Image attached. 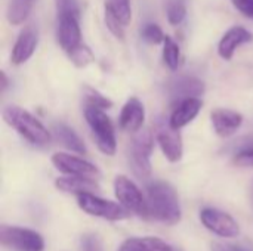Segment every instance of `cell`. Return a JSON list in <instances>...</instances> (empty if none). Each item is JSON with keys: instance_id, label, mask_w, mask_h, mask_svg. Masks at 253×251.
<instances>
[{"instance_id": "6da1fadb", "label": "cell", "mask_w": 253, "mask_h": 251, "mask_svg": "<svg viewBox=\"0 0 253 251\" xmlns=\"http://www.w3.org/2000/svg\"><path fill=\"white\" fill-rule=\"evenodd\" d=\"M147 204L150 219L160 223L176 225L182 217L178 194L168 182L156 180L147 186Z\"/></svg>"}, {"instance_id": "7a4b0ae2", "label": "cell", "mask_w": 253, "mask_h": 251, "mask_svg": "<svg viewBox=\"0 0 253 251\" xmlns=\"http://www.w3.org/2000/svg\"><path fill=\"white\" fill-rule=\"evenodd\" d=\"M1 117L7 126L15 129L30 143L43 146L50 142V132L31 112L16 105H7L1 111Z\"/></svg>"}, {"instance_id": "3957f363", "label": "cell", "mask_w": 253, "mask_h": 251, "mask_svg": "<svg viewBox=\"0 0 253 251\" xmlns=\"http://www.w3.org/2000/svg\"><path fill=\"white\" fill-rule=\"evenodd\" d=\"M84 118L89 124L95 143L98 149L105 155H114L117 151V139L114 126L110 117L104 112V109L96 107H86L84 108Z\"/></svg>"}, {"instance_id": "277c9868", "label": "cell", "mask_w": 253, "mask_h": 251, "mask_svg": "<svg viewBox=\"0 0 253 251\" xmlns=\"http://www.w3.org/2000/svg\"><path fill=\"white\" fill-rule=\"evenodd\" d=\"M154 132L150 129H141L133 133L130 146H129V164L133 173L141 178L151 176V154L154 149Z\"/></svg>"}, {"instance_id": "5b68a950", "label": "cell", "mask_w": 253, "mask_h": 251, "mask_svg": "<svg viewBox=\"0 0 253 251\" xmlns=\"http://www.w3.org/2000/svg\"><path fill=\"white\" fill-rule=\"evenodd\" d=\"M114 194L119 203L132 215L141 219H150L147 198L142 195L139 188L123 175L116 176L114 179Z\"/></svg>"}, {"instance_id": "8992f818", "label": "cell", "mask_w": 253, "mask_h": 251, "mask_svg": "<svg viewBox=\"0 0 253 251\" xmlns=\"http://www.w3.org/2000/svg\"><path fill=\"white\" fill-rule=\"evenodd\" d=\"M77 204L79 207L95 217H101L110 222H117V220H123L129 217V212L120 204V203H114L110 200H104L96 197L93 192H83L77 195Z\"/></svg>"}, {"instance_id": "52a82bcc", "label": "cell", "mask_w": 253, "mask_h": 251, "mask_svg": "<svg viewBox=\"0 0 253 251\" xmlns=\"http://www.w3.org/2000/svg\"><path fill=\"white\" fill-rule=\"evenodd\" d=\"M1 246L13 251H44L43 237L28 228L1 225L0 228Z\"/></svg>"}, {"instance_id": "ba28073f", "label": "cell", "mask_w": 253, "mask_h": 251, "mask_svg": "<svg viewBox=\"0 0 253 251\" xmlns=\"http://www.w3.org/2000/svg\"><path fill=\"white\" fill-rule=\"evenodd\" d=\"M154 136L156 141L163 152V155L170 161V163H178L181 161L184 155V143H182V136L178 129H173L170 126L169 118L159 115L154 121Z\"/></svg>"}, {"instance_id": "9c48e42d", "label": "cell", "mask_w": 253, "mask_h": 251, "mask_svg": "<svg viewBox=\"0 0 253 251\" xmlns=\"http://www.w3.org/2000/svg\"><path fill=\"white\" fill-rule=\"evenodd\" d=\"M200 220L206 229H209L211 232H213L218 237L236 238L240 234V226H239L237 220L231 215H228L219 209H213V207L202 209Z\"/></svg>"}, {"instance_id": "30bf717a", "label": "cell", "mask_w": 253, "mask_h": 251, "mask_svg": "<svg viewBox=\"0 0 253 251\" xmlns=\"http://www.w3.org/2000/svg\"><path fill=\"white\" fill-rule=\"evenodd\" d=\"M50 161L58 172L68 175V176H82V178H90V179H99L101 176V172L95 164L77 155H71L67 152H55Z\"/></svg>"}, {"instance_id": "8fae6325", "label": "cell", "mask_w": 253, "mask_h": 251, "mask_svg": "<svg viewBox=\"0 0 253 251\" xmlns=\"http://www.w3.org/2000/svg\"><path fill=\"white\" fill-rule=\"evenodd\" d=\"M80 16L71 13L58 15V41L64 52L70 53L79 44H82V30L79 24Z\"/></svg>"}, {"instance_id": "7c38bea8", "label": "cell", "mask_w": 253, "mask_h": 251, "mask_svg": "<svg viewBox=\"0 0 253 251\" xmlns=\"http://www.w3.org/2000/svg\"><path fill=\"white\" fill-rule=\"evenodd\" d=\"M203 92L205 83L194 75H175L168 83V93L175 104L188 98H199Z\"/></svg>"}, {"instance_id": "4fadbf2b", "label": "cell", "mask_w": 253, "mask_h": 251, "mask_svg": "<svg viewBox=\"0 0 253 251\" xmlns=\"http://www.w3.org/2000/svg\"><path fill=\"white\" fill-rule=\"evenodd\" d=\"M37 44H39L37 30L34 27H31V25L25 27L19 33V36H18L13 47H12V53H10L12 64L13 65H21V64L27 62L33 56V53L36 52Z\"/></svg>"}, {"instance_id": "5bb4252c", "label": "cell", "mask_w": 253, "mask_h": 251, "mask_svg": "<svg viewBox=\"0 0 253 251\" xmlns=\"http://www.w3.org/2000/svg\"><path fill=\"white\" fill-rule=\"evenodd\" d=\"M211 120L215 133L219 138H230L233 136L243 124V115L237 111L218 108L211 112Z\"/></svg>"}, {"instance_id": "9a60e30c", "label": "cell", "mask_w": 253, "mask_h": 251, "mask_svg": "<svg viewBox=\"0 0 253 251\" xmlns=\"http://www.w3.org/2000/svg\"><path fill=\"white\" fill-rule=\"evenodd\" d=\"M144 121H145L144 104L138 98L132 96L130 99H127V102L123 105V108L120 111L119 124L125 132L136 133L142 129Z\"/></svg>"}, {"instance_id": "2e32d148", "label": "cell", "mask_w": 253, "mask_h": 251, "mask_svg": "<svg viewBox=\"0 0 253 251\" xmlns=\"http://www.w3.org/2000/svg\"><path fill=\"white\" fill-rule=\"evenodd\" d=\"M253 36L249 30H246L245 27H231L221 38L219 44H218V53L224 61H230L233 59L236 50L245 44L252 41Z\"/></svg>"}, {"instance_id": "e0dca14e", "label": "cell", "mask_w": 253, "mask_h": 251, "mask_svg": "<svg viewBox=\"0 0 253 251\" xmlns=\"http://www.w3.org/2000/svg\"><path fill=\"white\" fill-rule=\"evenodd\" d=\"M202 107H203V102L199 98H188V99H184V101L178 102L176 107L172 111L170 118H169L170 126L173 129L181 130L182 127L190 124L199 115Z\"/></svg>"}, {"instance_id": "ac0fdd59", "label": "cell", "mask_w": 253, "mask_h": 251, "mask_svg": "<svg viewBox=\"0 0 253 251\" xmlns=\"http://www.w3.org/2000/svg\"><path fill=\"white\" fill-rule=\"evenodd\" d=\"M55 188L65 194H83V192H96L99 191L96 179L82 178V176H62L55 180Z\"/></svg>"}, {"instance_id": "d6986e66", "label": "cell", "mask_w": 253, "mask_h": 251, "mask_svg": "<svg viewBox=\"0 0 253 251\" xmlns=\"http://www.w3.org/2000/svg\"><path fill=\"white\" fill-rule=\"evenodd\" d=\"M52 132H53L56 141H58L64 148H67L68 151L76 152V154H80V155H83V154L87 152L86 145L83 143L82 138H80L71 127H68L67 124H64V123H56V124H53Z\"/></svg>"}, {"instance_id": "ffe728a7", "label": "cell", "mask_w": 253, "mask_h": 251, "mask_svg": "<svg viewBox=\"0 0 253 251\" xmlns=\"http://www.w3.org/2000/svg\"><path fill=\"white\" fill-rule=\"evenodd\" d=\"M170 246H168L163 240L157 237H144V238H129L126 240L117 251H169Z\"/></svg>"}, {"instance_id": "44dd1931", "label": "cell", "mask_w": 253, "mask_h": 251, "mask_svg": "<svg viewBox=\"0 0 253 251\" xmlns=\"http://www.w3.org/2000/svg\"><path fill=\"white\" fill-rule=\"evenodd\" d=\"M31 12V0H10L6 10V18L10 25H21Z\"/></svg>"}, {"instance_id": "7402d4cb", "label": "cell", "mask_w": 253, "mask_h": 251, "mask_svg": "<svg viewBox=\"0 0 253 251\" xmlns=\"http://www.w3.org/2000/svg\"><path fill=\"white\" fill-rule=\"evenodd\" d=\"M105 10L116 15L125 27H127L132 21L130 0H105Z\"/></svg>"}, {"instance_id": "603a6c76", "label": "cell", "mask_w": 253, "mask_h": 251, "mask_svg": "<svg viewBox=\"0 0 253 251\" xmlns=\"http://www.w3.org/2000/svg\"><path fill=\"white\" fill-rule=\"evenodd\" d=\"M163 61L172 71L178 70L181 65V49L178 43L169 36H166L163 41Z\"/></svg>"}, {"instance_id": "cb8c5ba5", "label": "cell", "mask_w": 253, "mask_h": 251, "mask_svg": "<svg viewBox=\"0 0 253 251\" xmlns=\"http://www.w3.org/2000/svg\"><path fill=\"white\" fill-rule=\"evenodd\" d=\"M70 61L77 67V68H84L89 64H92L95 61V55L90 50V47L84 43L79 44L74 50H71L70 53H67Z\"/></svg>"}, {"instance_id": "d4e9b609", "label": "cell", "mask_w": 253, "mask_h": 251, "mask_svg": "<svg viewBox=\"0 0 253 251\" xmlns=\"http://www.w3.org/2000/svg\"><path fill=\"white\" fill-rule=\"evenodd\" d=\"M166 16L170 25H179L187 16V6L184 0H169L166 4Z\"/></svg>"}, {"instance_id": "484cf974", "label": "cell", "mask_w": 253, "mask_h": 251, "mask_svg": "<svg viewBox=\"0 0 253 251\" xmlns=\"http://www.w3.org/2000/svg\"><path fill=\"white\" fill-rule=\"evenodd\" d=\"M83 96H84V101H86V107H96V108H101V109H108L113 107V102L104 96L102 93H99L96 89L93 87H89L86 86L84 87V92H83Z\"/></svg>"}, {"instance_id": "4316f807", "label": "cell", "mask_w": 253, "mask_h": 251, "mask_svg": "<svg viewBox=\"0 0 253 251\" xmlns=\"http://www.w3.org/2000/svg\"><path fill=\"white\" fill-rule=\"evenodd\" d=\"M141 37H142L147 43H150V44H160V43H163L165 38H166L163 30H162L157 24H153V22L145 24V25L142 27V30H141Z\"/></svg>"}, {"instance_id": "83f0119b", "label": "cell", "mask_w": 253, "mask_h": 251, "mask_svg": "<svg viewBox=\"0 0 253 251\" xmlns=\"http://www.w3.org/2000/svg\"><path fill=\"white\" fill-rule=\"evenodd\" d=\"M105 24H107V28L110 30V33L113 34V36H116L117 38H120V40H123L125 38V25L122 24V21L116 16V15H113L111 12H108V10H105Z\"/></svg>"}, {"instance_id": "f1b7e54d", "label": "cell", "mask_w": 253, "mask_h": 251, "mask_svg": "<svg viewBox=\"0 0 253 251\" xmlns=\"http://www.w3.org/2000/svg\"><path fill=\"white\" fill-rule=\"evenodd\" d=\"M82 251H104L102 241L96 234H84L80 240Z\"/></svg>"}, {"instance_id": "f546056e", "label": "cell", "mask_w": 253, "mask_h": 251, "mask_svg": "<svg viewBox=\"0 0 253 251\" xmlns=\"http://www.w3.org/2000/svg\"><path fill=\"white\" fill-rule=\"evenodd\" d=\"M233 164L237 167H253V146L239 151L233 158Z\"/></svg>"}, {"instance_id": "4dcf8cb0", "label": "cell", "mask_w": 253, "mask_h": 251, "mask_svg": "<svg viewBox=\"0 0 253 251\" xmlns=\"http://www.w3.org/2000/svg\"><path fill=\"white\" fill-rule=\"evenodd\" d=\"M56 9H58V15L71 13L80 16V6L77 0H56Z\"/></svg>"}, {"instance_id": "1f68e13d", "label": "cell", "mask_w": 253, "mask_h": 251, "mask_svg": "<svg viewBox=\"0 0 253 251\" xmlns=\"http://www.w3.org/2000/svg\"><path fill=\"white\" fill-rule=\"evenodd\" d=\"M231 3L242 15L253 19V0H231Z\"/></svg>"}, {"instance_id": "d6a6232c", "label": "cell", "mask_w": 253, "mask_h": 251, "mask_svg": "<svg viewBox=\"0 0 253 251\" xmlns=\"http://www.w3.org/2000/svg\"><path fill=\"white\" fill-rule=\"evenodd\" d=\"M230 249L233 251H253V244L243 241V243H237V244H230Z\"/></svg>"}, {"instance_id": "836d02e7", "label": "cell", "mask_w": 253, "mask_h": 251, "mask_svg": "<svg viewBox=\"0 0 253 251\" xmlns=\"http://www.w3.org/2000/svg\"><path fill=\"white\" fill-rule=\"evenodd\" d=\"M211 251H233L230 249V246H224L221 243H213L211 246Z\"/></svg>"}, {"instance_id": "e575fe53", "label": "cell", "mask_w": 253, "mask_h": 251, "mask_svg": "<svg viewBox=\"0 0 253 251\" xmlns=\"http://www.w3.org/2000/svg\"><path fill=\"white\" fill-rule=\"evenodd\" d=\"M7 86H9V80H7V77H6V74L1 72V90L4 92V90L7 89Z\"/></svg>"}, {"instance_id": "d590c367", "label": "cell", "mask_w": 253, "mask_h": 251, "mask_svg": "<svg viewBox=\"0 0 253 251\" xmlns=\"http://www.w3.org/2000/svg\"><path fill=\"white\" fill-rule=\"evenodd\" d=\"M251 201H252V206H253V180H252V183H251Z\"/></svg>"}, {"instance_id": "8d00e7d4", "label": "cell", "mask_w": 253, "mask_h": 251, "mask_svg": "<svg viewBox=\"0 0 253 251\" xmlns=\"http://www.w3.org/2000/svg\"><path fill=\"white\" fill-rule=\"evenodd\" d=\"M169 251H182V250H181L179 247H172V246H170V250Z\"/></svg>"}]
</instances>
